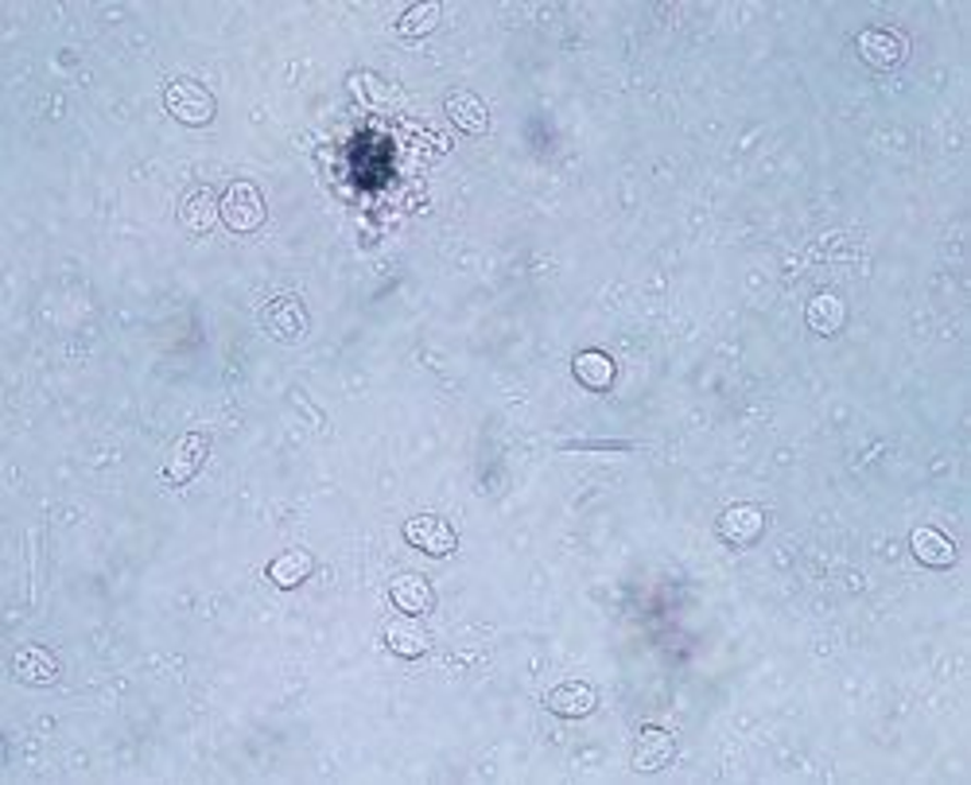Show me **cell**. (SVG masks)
Here are the masks:
<instances>
[{
	"label": "cell",
	"mask_w": 971,
	"mask_h": 785,
	"mask_svg": "<svg viewBox=\"0 0 971 785\" xmlns=\"http://www.w3.org/2000/svg\"><path fill=\"white\" fill-rule=\"evenodd\" d=\"M435 24H440V4L428 0V4H412V9L400 16L397 32L405 35V39H420V35L435 32Z\"/></svg>",
	"instance_id": "ac0fdd59"
},
{
	"label": "cell",
	"mask_w": 971,
	"mask_h": 785,
	"mask_svg": "<svg viewBox=\"0 0 971 785\" xmlns=\"http://www.w3.org/2000/svg\"><path fill=\"white\" fill-rule=\"evenodd\" d=\"M385 646L397 657H424L432 649V637L417 622V614H400V619L385 622Z\"/></svg>",
	"instance_id": "52a82bcc"
},
{
	"label": "cell",
	"mask_w": 971,
	"mask_h": 785,
	"mask_svg": "<svg viewBox=\"0 0 971 785\" xmlns=\"http://www.w3.org/2000/svg\"><path fill=\"white\" fill-rule=\"evenodd\" d=\"M575 377H580V385H587V389H610V382H615V362L603 354V350H583L580 359L572 362Z\"/></svg>",
	"instance_id": "9a60e30c"
},
{
	"label": "cell",
	"mask_w": 971,
	"mask_h": 785,
	"mask_svg": "<svg viewBox=\"0 0 971 785\" xmlns=\"http://www.w3.org/2000/svg\"><path fill=\"white\" fill-rule=\"evenodd\" d=\"M405 537H408V544H412V549H420V552H428V556H452L455 552V529L447 522H443V517H435V514H417L412 517V522L405 525Z\"/></svg>",
	"instance_id": "3957f363"
},
{
	"label": "cell",
	"mask_w": 971,
	"mask_h": 785,
	"mask_svg": "<svg viewBox=\"0 0 971 785\" xmlns=\"http://www.w3.org/2000/svg\"><path fill=\"white\" fill-rule=\"evenodd\" d=\"M765 532V514L750 502H738V506L723 509L720 517V537L730 544V549H750Z\"/></svg>",
	"instance_id": "277c9868"
},
{
	"label": "cell",
	"mask_w": 971,
	"mask_h": 785,
	"mask_svg": "<svg viewBox=\"0 0 971 785\" xmlns=\"http://www.w3.org/2000/svg\"><path fill=\"white\" fill-rule=\"evenodd\" d=\"M207 436H183L179 444H175L172 459H167L164 467V479L172 482V487H183V482H191L195 474H199L202 459H207Z\"/></svg>",
	"instance_id": "ba28073f"
},
{
	"label": "cell",
	"mask_w": 971,
	"mask_h": 785,
	"mask_svg": "<svg viewBox=\"0 0 971 785\" xmlns=\"http://www.w3.org/2000/svg\"><path fill=\"white\" fill-rule=\"evenodd\" d=\"M12 669H16V677L27 684H51L55 677H59V657L44 646H24L16 654V661H12Z\"/></svg>",
	"instance_id": "7c38bea8"
},
{
	"label": "cell",
	"mask_w": 971,
	"mask_h": 785,
	"mask_svg": "<svg viewBox=\"0 0 971 785\" xmlns=\"http://www.w3.org/2000/svg\"><path fill=\"white\" fill-rule=\"evenodd\" d=\"M164 105L167 114L183 125H207L210 117H214V94L195 79H175L172 86L164 90Z\"/></svg>",
	"instance_id": "6da1fadb"
},
{
	"label": "cell",
	"mask_w": 971,
	"mask_h": 785,
	"mask_svg": "<svg viewBox=\"0 0 971 785\" xmlns=\"http://www.w3.org/2000/svg\"><path fill=\"white\" fill-rule=\"evenodd\" d=\"M805 319L816 335H835L843 327V319H847V307H843V300L832 296V292H820V296L808 304Z\"/></svg>",
	"instance_id": "5bb4252c"
},
{
	"label": "cell",
	"mask_w": 971,
	"mask_h": 785,
	"mask_svg": "<svg viewBox=\"0 0 971 785\" xmlns=\"http://www.w3.org/2000/svg\"><path fill=\"white\" fill-rule=\"evenodd\" d=\"M855 47H858V55H863V62H870V67H878V70H890L905 59V39L902 35L886 32V27H867V32L855 39Z\"/></svg>",
	"instance_id": "8992f818"
},
{
	"label": "cell",
	"mask_w": 971,
	"mask_h": 785,
	"mask_svg": "<svg viewBox=\"0 0 971 785\" xmlns=\"http://www.w3.org/2000/svg\"><path fill=\"white\" fill-rule=\"evenodd\" d=\"M672 754H677V742H672V735L665 731V727H642L637 731V739H633V751H630V762L633 770H642V774H653V770H665L668 762H672Z\"/></svg>",
	"instance_id": "5b68a950"
},
{
	"label": "cell",
	"mask_w": 971,
	"mask_h": 785,
	"mask_svg": "<svg viewBox=\"0 0 971 785\" xmlns=\"http://www.w3.org/2000/svg\"><path fill=\"white\" fill-rule=\"evenodd\" d=\"M214 219H222V210H218V199L207 187L187 195V202H183V226L195 230V234H207V230L214 226Z\"/></svg>",
	"instance_id": "e0dca14e"
},
{
	"label": "cell",
	"mask_w": 971,
	"mask_h": 785,
	"mask_svg": "<svg viewBox=\"0 0 971 785\" xmlns=\"http://www.w3.org/2000/svg\"><path fill=\"white\" fill-rule=\"evenodd\" d=\"M218 210H222V222H226L234 234H253V230L265 222V199H260L257 187L245 184V179H237V184L226 187Z\"/></svg>",
	"instance_id": "7a4b0ae2"
},
{
	"label": "cell",
	"mask_w": 971,
	"mask_h": 785,
	"mask_svg": "<svg viewBox=\"0 0 971 785\" xmlns=\"http://www.w3.org/2000/svg\"><path fill=\"white\" fill-rule=\"evenodd\" d=\"M595 704H599V692L583 681H568V684H560V689L548 692V707H552L555 716H568V719L590 716Z\"/></svg>",
	"instance_id": "30bf717a"
},
{
	"label": "cell",
	"mask_w": 971,
	"mask_h": 785,
	"mask_svg": "<svg viewBox=\"0 0 971 785\" xmlns=\"http://www.w3.org/2000/svg\"><path fill=\"white\" fill-rule=\"evenodd\" d=\"M389 599H393V607H397V611H405V614H428L435 607V591H432V584H428L424 576H417V572H412V576H397L389 584Z\"/></svg>",
	"instance_id": "9c48e42d"
},
{
	"label": "cell",
	"mask_w": 971,
	"mask_h": 785,
	"mask_svg": "<svg viewBox=\"0 0 971 785\" xmlns=\"http://www.w3.org/2000/svg\"><path fill=\"white\" fill-rule=\"evenodd\" d=\"M910 549H913V556H917L921 564H928V567H952L956 564L952 541H948L940 529H925V525H921V529H913Z\"/></svg>",
	"instance_id": "4fadbf2b"
},
{
	"label": "cell",
	"mask_w": 971,
	"mask_h": 785,
	"mask_svg": "<svg viewBox=\"0 0 971 785\" xmlns=\"http://www.w3.org/2000/svg\"><path fill=\"white\" fill-rule=\"evenodd\" d=\"M443 109H447V117H452L463 132H470V137H482V132L490 129V114H486L482 97H475L470 90H455V94H447V105H443Z\"/></svg>",
	"instance_id": "8fae6325"
},
{
	"label": "cell",
	"mask_w": 971,
	"mask_h": 785,
	"mask_svg": "<svg viewBox=\"0 0 971 785\" xmlns=\"http://www.w3.org/2000/svg\"><path fill=\"white\" fill-rule=\"evenodd\" d=\"M312 556L304 549H292V552H280L277 560L269 564V579L277 587H300L307 576H312Z\"/></svg>",
	"instance_id": "2e32d148"
}]
</instances>
